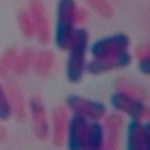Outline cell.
<instances>
[{
    "label": "cell",
    "instance_id": "1",
    "mask_svg": "<svg viewBox=\"0 0 150 150\" xmlns=\"http://www.w3.org/2000/svg\"><path fill=\"white\" fill-rule=\"evenodd\" d=\"M88 32L83 28L74 30L70 43V57L67 64V76L71 82L82 79L85 68V54L88 45Z\"/></svg>",
    "mask_w": 150,
    "mask_h": 150
},
{
    "label": "cell",
    "instance_id": "2",
    "mask_svg": "<svg viewBox=\"0 0 150 150\" xmlns=\"http://www.w3.org/2000/svg\"><path fill=\"white\" fill-rule=\"evenodd\" d=\"M77 5L74 0H61L57 6V23L55 42L61 50H68L74 33L75 12Z\"/></svg>",
    "mask_w": 150,
    "mask_h": 150
},
{
    "label": "cell",
    "instance_id": "3",
    "mask_svg": "<svg viewBox=\"0 0 150 150\" xmlns=\"http://www.w3.org/2000/svg\"><path fill=\"white\" fill-rule=\"evenodd\" d=\"M128 47V36L120 33L96 41L91 47V52L95 57H104L116 55L126 52Z\"/></svg>",
    "mask_w": 150,
    "mask_h": 150
},
{
    "label": "cell",
    "instance_id": "4",
    "mask_svg": "<svg viewBox=\"0 0 150 150\" xmlns=\"http://www.w3.org/2000/svg\"><path fill=\"white\" fill-rule=\"evenodd\" d=\"M29 14L34 27V33L41 45H47L50 40V28L45 8L40 0H31L29 3Z\"/></svg>",
    "mask_w": 150,
    "mask_h": 150
},
{
    "label": "cell",
    "instance_id": "5",
    "mask_svg": "<svg viewBox=\"0 0 150 150\" xmlns=\"http://www.w3.org/2000/svg\"><path fill=\"white\" fill-rule=\"evenodd\" d=\"M112 105L117 110L126 113L134 120H141L148 116L149 111L141 100L118 92L112 97Z\"/></svg>",
    "mask_w": 150,
    "mask_h": 150
},
{
    "label": "cell",
    "instance_id": "6",
    "mask_svg": "<svg viewBox=\"0 0 150 150\" xmlns=\"http://www.w3.org/2000/svg\"><path fill=\"white\" fill-rule=\"evenodd\" d=\"M67 104L76 114L85 118L98 120L102 118L106 113V108L102 103L87 100L79 96H70L67 99Z\"/></svg>",
    "mask_w": 150,
    "mask_h": 150
},
{
    "label": "cell",
    "instance_id": "7",
    "mask_svg": "<svg viewBox=\"0 0 150 150\" xmlns=\"http://www.w3.org/2000/svg\"><path fill=\"white\" fill-rule=\"evenodd\" d=\"M90 125L85 117L76 114L69 126V148L82 150L87 148Z\"/></svg>",
    "mask_w": 150,
    "mask_h": 150
},
{
    "label": "cell",
    "instance_id": "8",
    "mask_svg": "<svg viewBox=\"0 0 150 150\" xmlns=\"http://www.w3.org/2000/svg\"><path fill=\"white\" fill-rule=\"evenodd\" d=\"M131 63V55L126 52L116 55L104 57H95L88 66V71L93 75H100L105 71H112L114 69L123 68Z\"/></svg>",
    "mask_w": 150,
    "mask_h": 150
},
{
    "label": "cell",
    "instance_id": "9",
    "mask_svg": "<svg viewBox=\"0 0 150 150\" xmlns=\"http://www.w3.org/2000/svg\"><path fill=\"white\" fill-rule=\"evenodd\" d=\"M30 113L33 132L40 140H45L48 137V123L47 119L45 106L38 97H33L30 100Z\"/></svg>",
    "mask_w": 150,
    "mask_h": 150
},
{
    "label": "cell",
    "instance_id": "10",
    "mask_svg": "<svg viewBox=\"0 0 150 150\" xmlns=\"http://www.w3.org/2000/svg\"><path fill=\"white\" fill-rule=\"evenodd\" d=\"M150 144L149 124L143 126L139 120H134L129 125L128 148L130 150L148 149Z\"/></svg>",
    "mask_w": 150,
    "mask_h": 150
},
{
    "label": "cell",
    "instance_id": "11",
    "mask_svg": "<svg viewBox=\"0 0 150 150\" xmlns=\"http://www.w3.org/2000/svg\"><path fill=\"white\" fill-rule=\"evenodd\" d=\"M6 91H7V97L9 103H10L11 111H13L16 119L23 120L25 118V104L23 97L21 95L19 88L16 85V83L12 80H9L6 83Z\"/></svg>",
    "mask_w": 150,
    "mask_h": 150
},
{
    "label": "cell",
    "instance_id": "12",
    "mask_svg": "<svg viewBox=\"0 0 150 150\" xmlns=\"http://www.w3.org/2000/svg\"><path fill=\"white\" fill-rule=\"evenodd\" d=\"M67 123H68V114L66 109L63 107L57 108L52 114V126H54L52 140L55 146L59 147L64 143Z\"/></svg>",
    "mask_w": 150,
    "mask_h": 150
},
{
    "label": "cell",
    "instance_id": "13",
    "mask_svg": "<svg viewBox=\"0 0 150 150\" xmlns=\"http://www.w3.org/2000/svg\"><path fill=\"white\" fill-rule=\"evenodd\" d=\"M106 128L108 130L107 148H117L120 139V131L124 124V119L119 114H112L106 119Z\"/></svg>",
    "mask_w": 150,
    "mask_h": 150
},
{
    "label": "cell",
    "instance_id": "14",
    "mask_svg": "<svg viewBox=\"0 0 150 150\" xmlns=\"http://www.w3.org/2000/svg\"><path fill=\"white\" fill-rule=\"evenodd\" d=\"M54 63V55L50 50H41L34 55L33 69L38 76L45 77L52 71Z\"/></svg>",
    "mask_w": 150,
    "mask_h": 150
},
{
    "label": "cell",
    "instance_id": "15",
    "mask_svg": "<svg viewBox=\"0 0 150 150\" xmlns=\"http://www.w3.org/2000/svg\"><path fill=\"white\" fill-rule=\"evenodd\" d=\"M116 89L121 93L136 98L138 100H145L147 98V94L144 89L136 85L135 83L127 81L125 79H120L117 81Z\"/></svg>",
    "mask_w": 150,
    "mask_h": 150
},
{
    "label": "cell",
    "instance_id": "16",
    "mask_svg": "<svg viewBox=\"0 0 150 150\" xmlns=\"http://www.w3.org/2000/svg\"><path fill=\"white\" fill-rule=\"evenodd\" d=\"M104 142V130L100 123L94 122L90 125L88 135L87 148L92 150H99L102 148Z\"/></svg>",
    "mask_w": 150,
    "mask_h": 150
},
{
    "label": "cell",
    "instance_id": "17",
    "mask_svg": "<svg viewBox=\"0 0 150 150\" xmlns=\"http://www.w3.org/2000/svg\"><path fill=\"white\" fill-rule=\"evenodd\" d=\"M34 55H35V54L30 48L24 50L20 54H17L14 67H13V71L18 75L24 74L33 64Z\"/></svg>",
    "mask_w": 150,
    "mask_h": 150
},
{
    "label": "cell",
    "instance_id": "18",
    "mask_svg": "<svg viewBox=\"0 0 150 150\" xmlns=\"http://www.w3.org/2000/svg\"><path fill=\"white\" fill-rule=\"evenodd\" d=\"M17 52L14 48H8L5 50L0 59V77H5L8 74V71L13 70Z\"/></svg>",
    "mask_w": 150,
    "mask_h": 150
},
{
    "label": "cell",
    "instance_id": "19",
    "mask_svg": "<svg viewBox=\"0 0 150 150\" xmlns=\"http://www.w3.org/2000/svg\"><path fill=\"white\" fill-rule=\"evenodd\" d=\"M87 2L95 12L104 18L109 19L114 14L113 7L108 0H87Z\"/></svg>",
    "mask_w": 150,
    "mask_h": 150
},
{
    "label": "cell",
    "instance_id": "20",
    "mask_svg": "<svg viewBox=\"0 0 150 150\" xmlns=\"http://www.w3.org/2000/svg\"><path fill=\"white\" fill-rule=\"evenodd\" d=\"M18 24H19V28L21 30L22 34L26 38H30L34 34V27L32 23L31 16L29 12L25 10H21L18 13Z\"/></svg>",
    "mask_w": 150,
    "mask_h": 150
},
{
    "label": "cell",
    "instance_id": "21",
    "mask_svg": "<svg viewBox=\"0 0 150 150\" xmlns=\"http://www.w3.org/2000/svg\"><path fill=\"white\" fill-rule=\"evenodd\" d=\"M11 107L9 103L7 94L0 85V120H6L11 115Z\"/></svg>",
    "mask_w": 150,
    "mask_h": 150
},
{
    "label": "cell",
    "instance_id": "22",
    "mask_svg": "<svg viewBox=\"0 0 150 150\" xmlns=\"http://www.w3.org/2000/svg\"><path fill=\"white\" fill-rule=\"evenodd\" d=\"M150 48L148 43H145V45H140L139 47L136 50V54H137L138 59H149V54H150Z\"/></svg>",
    "mask_w": 150,
    "mask_h": 150
},
{
    "label": "cell",
    "instance_id": "23",
    "mask_svg": "<svg viewBox=\"0 0 150 150\" xmlns=\"http://www.w3.org/2000/svg\"><path fill=\"white\" fill-rule=\"evenodd\" d=\"M139 69L143 74L148 76L150 74V63L149 59H139Z\"/></svg>",
    "mask_w": 150,
    "mask_h": 150
},
{
    "label": "cell",
    "instance_id": "24",
    "mask_svg": "<svg viewBox=\"0 0 150 150\" xmlns=\"http://www.w3.org/2000/svg\"><path fill=\"white\" fill-rule=\"evenodd\" d=\"M87 14L84 9H76L75 12V23H82L86 20Z\"/></svg>",
    "mask_w": 150,
    "mask_h": 150
},
{
    "label": "cell",
    "instance_id": "25",
    "mask_svg": "<svg viewBox=\"0 0 150 150\" xmlns=\"http://www.w3.org/2000/svg\"><path fill=\"white\" fill-rule=\"evenodd\" d=\"M5 136H6V131H5V129H4L3 127L0 126V142L3 141L4 138H5Z\"/></svg>",
    "mask_w": 150,
    "mask_h": 150
}]
</instances>
